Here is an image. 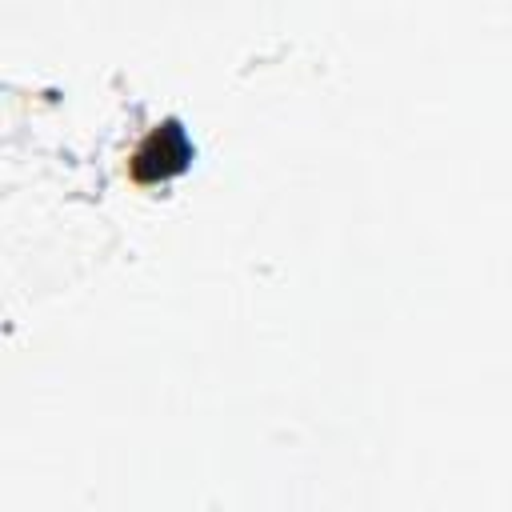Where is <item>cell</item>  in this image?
Instances as JSON below:
<instances>
[{
	"instance_id": "obj_1",
	"label": "cell",
	"mask_w": 512,
	"mask_h": 512,
	"mask_svg": "<svg viewBox=\"0 0 512 512\" xmlns=\"http://www.w3.org/2000/svg\"><path fill=\"white\" fill-rule=\"evenodd\" d=\"M188 160H192V140H188V132H184L176 120H164L160 128H152V132L140 140V148H136L132 160H128V172H132V180H140V184H160V180L184 172Z\"/></svg>"
}]
</instances>
